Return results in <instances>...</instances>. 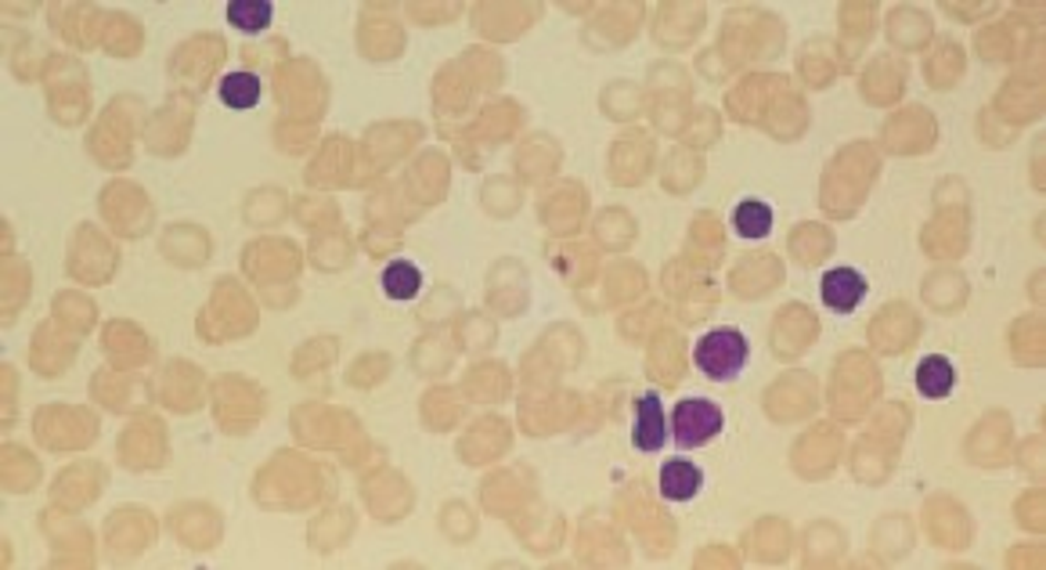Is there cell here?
<instances>
[{"mask_svg":"<svg viewBox=\"0 0 1046 570\" xmlns=\"http://www.w3.org/2000/svg\"><path fill=\"white\" fill-rule=\"evenodd\" d=\"M697 369L715 383H732L744 372L747 357H751V346H747V336L740 329H711L708 336L697 340Z\"/></svg>","mask_w":1046,"mask_h":570,"instance_id":"cell-1","label":"cell"},{"mask_svg":"<svg viewBox=\"0 0 1046 570\" xmlns=\"http://www.w3.org/2000/svg\"><path fill=\"white\" fill-rule=\"evenodd\" d=\"M722 429H726V415L708 397H686V401H678L675 412H671V437H675L678 448H686V452L711 444Z\"/></svg>","mask_w":1046,"mask_h":570,"instance_id":"cell-2","label":"cell"},{"mask_svg":"<svg viewBox=\"0 0 1046 570\" xmlns=\"http://www.w3.org/2000/svg\"><path fill=\"white\" fill-rule=\"evenodd\" d=\"M632 444L639 452H660L668 444V415H664V405L657 394H643L635 401V415H632Z\"/></svg>","mask_w":1046,"mask_h":570,"instance_id":"cell-3","label":"cell"},{"mask_svg":"<svg viewBox=\"0 0 1046 570\" xmlns=\"http://www.w3.org/2000/svg\"><path fill=\"white\" fill-rule=\"evenodd\" d=\"M866 278H862L855 268H833L823 274V286H819V293H823V303L830 311L838 314H852L862 300H866Z\"/></svg>","mask_w":1046,"mask_h":570,"instance_id":"cell-4","label":"cell"},{"mask_svg":"<svg viewBox=\"0 0 1046 570\" xmlns=\"http://www.w3.org/2000/svg\"><path fill=\"white\" fill-rule=\"evenodd\" d=\"M704 488V473L697 463H689V458H668V463L660 466V495L668 498V502H689V498H697Z\"/></svg>","mask_w":1046,"mask_h":570,"instance_id":"cell-5","label":"cell"},{"mask_svg":"<svg viewBox=\"0 0 1046 570\" xmlns=\"http://www.w3.org/2000/svg\"><path fill=\"white\" fill-rule=\"evenodd\" d=\"M956 386V369L945 354H927L921 365H916V391L931 401L950 397Z\"/></svg>","mask_w":1046,"mask_h":570,"instance_id":"cell-6","label":"cell"},{"mask_svg":"<svg viewBox=\"0 0 1046 570\" xmlns=\"http://www.w3.org/2000/svg\"><path fill=\"white\" fill-rule=\"evenodd\" d=\"M260 76L253 73H228L221 80V102L228 108H238V113H246V108H257L260 102Z\"/></svg>","mask_w":1046,"mask_h":570,"instance_id":"cell-7","label":"cell"},{"mask_svg":"<svg viewBox=\"0 0 1046 570\" xmlns=\"http://www.w3.org/2000/svg\"><path fill=\"white\" fill-rule=\"evenodd\" d=\"M732 228L740 239H766L772 231V206L761 199H744L732 214Z\"/></svg>","mask_w":1046,"mask_h":570,"instance_id":"cell-8","label":"cell"},{"mask_svg":"<svg viewBox=\"0 0 1046 570\" xmlns=\"http://www.w3.org/2000/svg\"><path fill=\"white\" fill-rule=\"evenodd\" d=\"M419 289H422V274H419L416 263H408V260L387 263V271H383V293H387L390 300H416Z\"/></svg>","mask_w":1046,"mask_h":570,"instance_id":"cell-9","label":"cell"},{"mask_svg":"<svg viewBox=\"0 0 1046 570\" xmlns=\"http://www.w3.org/2000/svg\"><path fill=\"white\" fill-rule=\"evenodd\" d=\"M228 22L243 33H260L271 22V4H264V0H235V4H228Z\"/></svg>","mask_w":1046,"mask_h":570,"instance_id":"cell-10","label":"cell"}]
</instances>
